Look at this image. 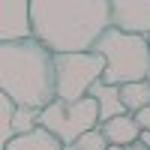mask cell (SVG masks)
Segmentation results:
<instances>
[{
  "label": "cell",
  "mask_w": 150,
  "mask_h": 150,
  "mask_svg": "<svg viewBox=\"0 0 150 150\" xmlns=\"http://www.w3.org/2000/svg\"><path fill=\"white\" fill-rule=\"evenodd\" d=\"M33 39L51 54H87L114 27L108 0H30Z\"/></svg>",
  "instance_id": "obj_1"
},
{
  "label": "cell",
  "mask_w": 150,
  "mask_h": 150,
  "mask_svg": "<svg viewBox=\"0 0 150 150\" xmlns=\"http://www.w3.org/2000/svg\"><path fill=\"white\" fill-rule=\"evenodd\" d=\"M0 90L18 108L45 111L57 99L54 54L42 42H3L0 45Z\"/></svg>",
  "instance_id": "obj_2"
},
{
  "label": "cell",
  "mask_w": 150,
  "mask_h": 150,
  "mask_svg": "<svg viewBox=\"0 0 150 150\" xmlns=\"http://www.w3.org/2000/svg\"><path fill=\"white\" fill-rule=\"evenodd\" d=\"M105 57L102 84L108 87H126L135 81H150V39L135 33H123L111 27L93 48Z\"/></svg>",
  "instance_id": "obj_3"
},
{
  "label": "cell",
  "mask_w": 150,
  "mask_h": 150,
  "mask_svg": "<svg viewBox=\"0 0 150 150\" xmlns=\"http://www.w3.org/2000/svg\"><path fill=\"white\" fill-rule=\"evenodd\" d=\"M39 126L48 129L51 135H57L66 147H72L81 135H87L90 129L99 126V102L93 96L78 99V102L54 99L45 111H39Z\"/></svg>",
  "instance_id": "obj_4"
},
{
  "label": "cell",
  "mask_w": 150,
  "mask_h": 150,
  "mask_svg": "<svg viewBox=\"0 0 150 150\" xmlns=\"http://www.w3.org/2000/svg\"><path fill=\"white\" fill-rule=\"evenodd\" d=\"M105 57L96 51L87 54H54V69H57V99L63 102H78L87 99L93 84L102 81L105 75Z\"/></svg>",
  "instance_id": "obj_5"
},
{
  "label": "cell",
  "mask_w": 150,
  "mask_h": 150,
  "mask_svg": "<svg viewBox=\"0 0 150 150\" xmlns=\"http://www.w3.org/2000/svg\"><path fill=\"white\" fill-rule=\"evenodd\" d=\"M0 39L3 42L33 39V18L27 0H3L0 3Z\"/></svg>",
  "instance_id": "obj_6"
},
{
  "label": "cell",
  "mask_w": 150,
  "mask_h": 150,
  "mask_svg": "<svg viewBox=\"0 0 150 150\" xmlns=\"http://www.w3.org/2000/svg\"><path fill=\"white\" fill-rule=\"evenodd\" d=\"M114 27L150 39V0H114Z\"/></svg>",
  "instance_id": "obj_7"
},
{
  "label": "cell",
  "mask_w": 150,
  "mask_h": 150,
  "mask_svg": "<svg viewBox=\"0 0 150 150\" xmlns=\"http://www.w3.org/2000/svg\"><path fill=\"white\" fill-rule=\"evenodd\" d=\"M99 129H102V135L108 138V144H120V147L135 144L138 135H141V129H138V123H135L132 114H120V117L108 120V123H99Z\"/></svg>",
  "instance_id": "obj_8"
},
{
  "label": "cell",
  "mask_w": 150,
  "mask_h": 150,
  "mask_svg": "<svg viewBox=\"0 0 150 150\" xmlns=\"http://www.w3.org/2000/svg\"><path fill=\"white\" fill-rule=\"evenodd\" d=\"M90 96L99 102V123H108L120 114H126V108H123V99H120V87H108V84H93Z\"/></svg>",
  "instance_id": "obj_9"
},
{
  "label": "cell",
  "mask_w": 150,
  "mask_h": 150,
  "mask_svg": "<svg viewBox=\"0 0 150 150\" xmlns=\"http://www.w3.org/2000/svg\"><path fill=\"white\" fill-rule=\"evenodd\" d=\"M3 150H66V144L57 138V135H51L48 129H33L27 135H18V138H12Z\"/></svg>",
  "instance_id": "obj_10"
},
{
  "label": "cell",
  "mask_w": 150,
  "mask_h": 150,
  "mask_svg": "<svg viewBox=\"0 0 150 150\" xmlns=\"http://www.w3.org/2000/svg\"><path fill=\"white\" fill-rule=\"evenodd\" d=\"M120 99H123L126 114H138L141 108L150 105V81H135V84L120 87Z\"/></svg>",
  "instance_id": "obj_11"
},
{
  "label": "cell",
  "mask_w": 150,
  "mask_h": 150,
  "mask_svg": "<svg viewBox=\"0 0 150 150\" xmlns=\"http://www.w3.org/2000/svg\"><path fill=\"white\" fill-rule=\"evenodd\" d=\"M15 111H18V105L9 96H0V144L3 147L15 138Z\"/></svg>",
  "instance_id": "obj_12"
},
{
  "label": "cell",
  "mask_w": 150,
  "mask_h": 150,
  "mask_svg": "<svg viewBox=\"0 0 150 150\" xmlns=\"http://www.w3.org/2000/svg\"><path fill=\"white\" fill-rule=\"evenodd\" d=\"M33 129H39V111L33 108H18L15 111V138L18 135H27Z\"/></svg>",
  "instance_id": "obj_13"
},
{
  "label": "cell",
  "mask_w": 150,
  "mask_h": 150,
  "mask_svg": "<svg viewBox=\"0 0 150 150\" xmlns=\"http://www.w3.org/2000/svg\"><path fill=\"white\" fill-rule=\"evenodd\" d=\"M108 147H111V144H108V138L102 135V129H99V126L90 129L87 135H81V138L72 144V150H108Z\"/></svg>",
  "instance_id": "obj_14"
},
{
  "label": "cell",
  "mask_w": 150,
  "mask_h": 150,
  "mask_svg": "<svg viewBox=\"0 0 150 150\" xmlns=\"http://www.w3.org/2000/svg\"><path fill=\"white\" fill-rule=\"evenodd\" d=\"M132 117H135V123H138V129H141V132H150V105L141 108L138 114H132Z\"/></svg>",
  "instance_id": "obj_15"
},
{
  "label": "cell",
  "mask_w": 150,
  "mask_h": 150,
  "mask_svg": "<svg viewBox=\"0 0 150 150\" xmlns=\"http://www.w3.org/2000/svg\"><path fill=\"white\" fill-rule=\"evenodd\" d=\"M126 150H150V147H147V144H141V141H135V144H129Z\"/></svg>",
  "instance_id": "obj_16"
},
{
  "label": "cell",
  "mask_w": 150,
  "mask_h": 150,
  "mask_svg": "<svg viewBox=\"0 0 150 150\" xmlns=\"http://www.w3.org/2000/svg\"><path fill=\"white\" fill-rule=\"evenodd\" d=\"M138 141H141V144H147V147H150V132H141V135H138Z\"/></svg>",
  "instance_id": "obj_17"
},
{
  "label": "cell",
  "mask_w": 150,
  "mask_h": 150,
  "mask_svg": "<svg viewBox=\"0 0 150 150\" xmlns=\"http://www.w3.org/2000/svg\"><path fill=\"white\" fill-rule=\"evenodd\" d=\"M108 150H126V147H120V144H111V147H108Z\"/></svg>",
  "instance_id": "obj_18"
},
{
  "label": "cell",
  "mask_w": 150,
  "mask_h": 150,
  "mask_svg": "<svg viewBox=\"0 0 150 150\" xmlns=\"http://www.w3.org/2000/svg\"><path fill=\"white\" fill-rule=\"evenodd\" d=\"M66 150H72V147H66Z\"/></svg>",
  "instance_id": "obj_19"
}]
</instances>
